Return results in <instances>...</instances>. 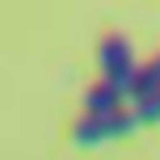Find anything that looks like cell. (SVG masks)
<instances>
[{
    "label": "cell",
    "instance_id": "1",
    "mask_svg": "<svg viewBox=\"0 0 160 160\" xmlns=\"http://www.w3.org/2000/svg\"><path fill=\"white\" fill-rule=\"evenodd\" d=\"M97 68H101V80H110L122 97H131L143 63L135 59V51H131V42L122 38V34H105L101 47H97Z\"/></svg>",
    "mask_w": 160,
    "mask_h": 160
},
{
    "label": "cell",
    "instance_id": "2",
    "mask_svg": "<svg viewBox=\"0 0 160 160\" xmlns=\"http://www.w3.org/2000/svg\"><path fill=\"white\" fill-rule=\"evenodd\" d=\"M143 122L135 118V110H118L110 114V118H93V114H80V118L72 122V143L76 148H101V143H114V139L131 135V131H139Z\"/></svg>",
    "mask_w": 160,
    "mask_h": 160
},
{
    "label": "cell",
    "instance_id": "3",
    "mask_svg": "<svg viewBox=\"0 0 160 160\" xmlns=\"http://www.w3.org/2000/svg\"><path fill=\"white\" fill-rule=\"evenodd\" d=\"M118 110H127V97H122L110 80H97V84L84 88V114H93V118H110V114H118Z\"/></svg>",
    "mask_w": 160,
    "mask_h": 160
},
{
    "label": "cell",
    "instance_id": "4",
    "mask_svg": "<svg viewBox=\"0 0 160 160\" xmlns=\"http://www.w3.org/2000/svg\"><path fill=\"white\" fill-rule=\"evenodd\" d=\"M131 110H135V118L143 122V127H148V122H160V93L148 97V101H139V105H131Z\"/></svg>",
    "mask_w": 160,
    "mask_h": 160
},
{
    "label": "cell",
    "instance_id": "5",
    "mask_svg": "<svg viewBox=\"0 0 160 160\" xmlns=\"http://www.w3.org/2000/svg\"><path fill=\"white\" fill-rule=\"evenodd\" d=\"M148 68H152V76H156V84H160V55H156V59H152Z\"/></svg>",
    "mask_w": 160,
    "mask_h": 160
}]
</instances>
